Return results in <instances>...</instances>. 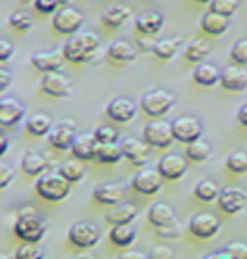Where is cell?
<instances>
[{
    "mask_svg": "<svg viewBox=\"0 0 247 259\" xmlns=\"http://www.w3.org/2000/svg\"><path fill=\"white\" fill-rule=\"evenodd\" d=\"M100 47H102V39L97 33L80 31L66 41L61 51H63L65 61L74 63V65H82V63H90L95 57V53L100 51Z\"/></svg>",
    "mask_w": 247,
    "mask_h": 259,
    "instance_id": "1",
    "label": "cell"
},
{
    "mask_svg": "<svg viewBox=\"0 0 247 259\" xmlns=\"http://www.w3.org/2000/svg\"><path fill=\"white\" fill-rule=\"evenodd\" d=\"M70 187L72 183H68L59 174V171H49V174H43L37 183H35V191L41 199L45 201H51V203H59V201H65L66 197L70 195Z\"/></svg>",
    "mask_w": 247,
    "mask_h": 259,
    "instance_id": "2",
    "label": "cell"
},
{
    "mask_svg": "<svg viewBox=\"0 0 247 259\" xmlns=\"http://www.w3.org/2000/svg\"><path fill=\"white\" fill-rule=\"evenodd\" d=\"M175 105V96L168 90H152L144 94L140 98L138 107L142 109L146 115L150 117H162L166 115L169 109Z\"/></svg>",
    "mask_w": 247,
    "mask_h": 259,
    "instance_id": "3",
    "label": "cell"
},
{
    "mask_svg": "<svg viewBox=\"0 0 247 259\" xmlns=\"http://www.w3.org/2000/svg\"><path fill=\"white\" fill-rule=\"evenodd\" d=\"M142 141L154 148H169L175 141L171 133V123L160 119L146 123L142 127Z\"/></svg>",
    "mask_w": 247,
    "mask_h": 259,
    "instance_id": "4",
    "label": "cell"
},
{
    "mask_svg": "<svg viewBox=\"0 0 247 259\" xmlns=\"http://www.w3.org/2000/svg\"><path fill=\"white\" fill-rule=\"evenodd\" d=\"M100 238H102V232H100V228L93 222L80 221V222H74L68 228V240H70V244H74L76 247H82V249L95 247L100 244Z\"/></svg>",
    "mask_w": 247,
    "mask_h": 259,
    "instance_id": "5",
    "label": "cell"
},
{
    "mask_svg": "<svg viewBox=\"0 0 247 259\" xmlns=\"http://www.w3.org/2000/svg\"><path fill=\"white\" fill-rule=\"evenodd\" d=\"M171 133H173V139L177 143L191 144L199 139H203V125L196 117L183 115L171 121Z\"/></svg>",
    "mask_w": 247,
    "mask_h": 259,
    "instance_id": "6",
    "label": "cell"
},
{
    "mask_svg": "<svg viewBox=\"0 0 247 259\" xmlns=\"http://www.w3.org/2000/svg\"><path fill=\"white\" fill-rule=\"evenodd\" d=\"M84 22H86L84 14L76 10V8H70V6L59 8V12L53 16V27L63 35H76V33H80Z\"/></svg>",
    "mask_w": 247,
    "mask_h": 259,
    "instance_id": "7",
    "label": "cell"
},
{
    "mask_svg": "<svg viewBox=\"0 0 247 259\" xmlns=\"http://www.w3.org/2000/svg\"><path fill=\"white\" fill-rule=\"evenodd\" d=\"M14 234L24 242L39 244L47 234V224L41 221L39 214L37 217H27V219H18L14 224Z\"/></svg>",
    "mask_w": 247,
    "mask_h": 259,
    "instance_id": "8",
    "label": "cell"
},
{
    "mask_svg": "<svg viewBox=\"0 0 247 259\" xmlns=\"http://www.w3.org/2000/svg\"><path fill=\"white\" fill-rule=\"evenodd\" d=\"M130 185L140 195H156L164 185V178L156 168H140L132 176Z\"/></svg>",
    "mask_w": 247,
    "mask_h": 259,
    "instance_id": "9",
    "label": "cell"
},
{
    "mask_svg": "<svg viewBox=\"0 0 247 259\" xmlns=\"http://www.w3.org/2000/svg\"><path fill=\"white\" fill-rule=\"evenodd\" d=\"M156 169L160 171V176L168 182H177L181 180L183 176L187 174L189 169V162L187 158L181 154H166L160 158Z\"/></svg>",
    "mask_w": 247,
    "mask_h": 259,
    "instance_id": "10",
    "label": "cell"
},
{
    "mask_svg": "<svg viewBox=\"0 0 247 259\" xmlns=\"http://www.w3.org/2000/svg\"><path fill=\"white\" fill-rule=\"evenodd\" d=\"M187 230L199 240H210L220 232V221L210 212H201V214H195L189 221Z\"/></svg>",
    "mask_w": 247,
    "mask_h": 259,
    "instance_id": "11",
    "label": "cell"
},
{
    "mask_svg": "<svg viewBox=\"0 0 247 259\" xmlns=\"http://www.w3.org/2000/svg\"><path fill=\"white\" fill-rule=\"evenodd\" d=\"M121 150H123V158H127L132 166L136 168H144L150 156V146L144 143L142 139H134V137H125L121 139Z\"/></svg>",
    "mask_w": 247,
    "mask_h": 259,
    "instance_id": "12",
    "label": "cell"
},
{
    "mask_svg": "<svg viewBox=\"0 0 247 259\" xmlns=\"http://www.w3.org/2000/svg\"><path fill=\"white\" fill-rule=\"evenodd\" d=\"M76 125H74V121H61V123H57L53 131L49 133V144H51L53 148H57V150H70L72 148V144L76 141Z\"/></svg>",
    "mask_w": 247,
    "mask_h": 259,
    "instance_id": "13",
    "label": "cell"
},
{
    "mask_svg": "<svg viewBox=\"0 0 247 259\" xmlns=\"http://www.w3.org/2000/svg\"><path fill=\"white\" fill-rule=\"evenodd\" d=\"M31 66L39 70L41 74H51V72H61L65 66V57L63 51H37L29 59Z\"/></svg>",
    "mask_w": 247,
    "mask_h": 259,
    "instance_id": "14",
    "label": "cell"
},
{
    "mask_svg": "<svg viewBox=\"0 0 247 259\" xmlns=\"http://www.w3.org/2000/svg\"><path fill=\"white\" fill-rule=\"evenodd\" d=\"M41 90L45 92L47 96H51V98L63 100V98H68L72 94V82L63 72L43 74V78H41Z\"/></svg>",
    "mask_w": 247,
    "mask_h": 259,
    "instance_id": "15",
    "label": "cell"
},
{
    "mask_svg": "<svg viewBox=\"0 0 247 259\" xmlns=\"http://www.w3.org/2000/svg\"><path fill=\"white\" fill-rule=\"evenodd\" d=\"M136 109H138V105L134 104L130 98H115L107 104L105 113L111 121L125 125V123H130L136 117Z\"/></svg>",
    "mask_w": 247,
    "mask_h": 259,
    "instance_id": "16",
    "label": "cell"
},
{
    "mask_svg": "<svg viewBox=\"0 0 247 259\" xmlns=\"http://www.w3.org/2000/svg\"><path fill=\"white\" fill-rule=\"evenodd\" d=\"M218 207L226 214H237L247 208V193L239 187H226L220 191Z\"/></svg>",
    "mask_w": 247,
    "mask_h": 259,
    "instance_id": "17",
    "label": "cell"
},
{
    "mask_svg": "<svg viewBox=\"0 0 247 259\" xmlns=\"http://www.w3.org/2000/svg\"><path fill=\"white\" fill-rule=\"evenodd\" d=\"M26 117V107L16 98H2L0 100V127H16Z\"/></svg>",
    "mask_w": 247,
    "mask_h": 259,
    "instance_id": "18",
    "label": "cell"
},
{
    "mask_svg": "<svg viewBox=\"0 0 247 259\" xmlns=\"http://www.w3.org/2000/svg\"><path fill=\"white\" fill-rule=\"evenodd\" d=\"M220 86L228 92H245L247 90V68L245 66H224L220 74Z\"/></svg>",
    "mask_w": 247,
    "mask_h": 259,
    "instance_id": "19",
    "label": "cell"
},
{
    "mask_svg": "<svg viewBox=\"0 0 247 259\" xmlns=\"http://www.w3.org/2000/svg\"><path fill=\"white\" fill-rule=\"evenodd\" d=\"M134 29L138 35L144 37H156L158 33L164 29V16L154 10L142 12L140 16H136L134 20Z\"/></svg>",
    "mask_w": 247,
    "mask_h": 259,
    "instance_id": "20",
    "label": "cell"
},
{
    "mask_svg": "<svg viewBox=\"0 0 247 259\" xmlns=\"http://www.w3.org/2000/svg\"><path fill=\"white\" fill-rule=\"evenodd\" d=\"M93 199L102 205L107 207H115L119 203H123L125 195H127V187L123 183H102L93 189Z\"/></svg>",
    "mask_w": 247,
    "mask_h": 259,
    "instance_id": "21",
    "label": "cell"
},
{
    "mask_svg": "<svg viewBox=\"0 0 247 259\" xmlns=\"http://www.w3.org/2000/svg\"><path fill=\"white\" fill-rule=\"evenodd\" d=\"M72 156L82 162H91L95 160V152H97V141L93 139V135H78L76 141L70 148Z\"/></svg>",
    "mask_w": 247,
    "mask_h": 259,
    "instance_id": "22",
    "label": "cell"
},
{
    "mask_svg": "<svg viewBox=\"0 0 247 259\" xmlns=\"http://www.w3.org/2000/svg\"><path fill=\"white\" fill-rule=\"evenodd\" d=\"M136 55H138V49H136L132 43L125 41V39L113 41V43L107 47V57H109L113 63H121V65L132 63V61L136 59Z\"/></svg>",
    "mask_w": 247,
    "mask_h": 259,
    "instance_id": "23",
    "label": "cell"
},
{
    "mask_svg": "<svg viewBox=\"0 0 247 259\" xmlns=\"http://www.w3.org/2000/svg\"><path fill=\"white\" fill-rule=\"evenodd\" d=\"M47 168H49V158L37 150H29L22 158V169L26 176L37 178V176H43Z\"/></svg>",
    "mask_w": 247,
    "mask_h": 259,
    "instance_id": "24",
    "label": "cell"
},
{
    "mask_svg": "<svg viewBox=\"0 0 247 259\" xmlns=\"http://www.w3.org/2000/svg\"><path fill=\"white\" fill-rule=\"evenodd\" d=\"M138 217V208L134 207L132 203H119L115 207H111L105 212V221L113 226L117 224H130Z\"/></svg>",
    "mask_w": 247,
    "mask_h": 259,
    "instance_id": "25",
    "label": "cell"
},
{
    "mask_svg": "<svg viewBox=\"0 0 247 259\" xmlns=\"http://www.w3.org/2000/svg\"><path fill=\"white\" fill-rule=\"evenodd\" d=\"M132 18V12H130L129 6L125 4H115V6H109L104 14H102V22L104 26L111 27V29H119L123 27L127 22Z\"/></svg>",
    "mask_w": 247,
    "mask_h": 259,
    "instance_id": "26",
    "label": "cell"
},
{
    "mask_svg": "<svg viewBox=\"0 0 247 259\" xmlns=\"http://www.w3.org/2000/svg\"><path fill=\"white\" fill-rule=\"evenodd\" d=\"M222 70L212 63H201L196 65V68L193 70V80H195L199 86L203 88H212L214 84L220 82Z\"/></svg>",
    "mask_w": 247,
    "mask_h": 259,
    "instance_id": "27",
    "label": "cell"
},
{
    "mask_svg": "<svg viewBox=\"0 0 247 259\" xmlns=\"http://www.w3.org/2000/svg\"><path fill=\"white\" fill-rule=\"evenodd\" d=\"M230 27V18H224V16H218V14L207 12L201 20V29L207 33V35H212V37H220L228 31Z\"/></svg>",
    "mask_w": 247,
    "mask_h": 259,
    "instance_id": "28",
    "label": "cell"
},
{
    "mask_svg": "<svg viewBox=\"0 0 247 259\" xmlns=\"http://www.w3.org/2000/svg\"><path fill=\"white\" fill-rule=\"evenodd\" d=\"M173 221H177L175 212L166 203H156V205H152V207L148 208V222L154 228H164V226L171 224Z\"/></svg>",
    "mask_w": 247,
    "mask_h": 259,
    "instance_id": "29",
    "label": "cell"
},
{
    "mask_svg": "<svg viewBox=\"0 0 247 259\" xmlns=\"http://www.w3.org/2000/svg\"><path fill=\"white\" fill-rule=\"evenodd\" d=\"M183 47V37L179 35H173V37H168V39H160L156 41V47H154V57L160 59V61H171L179 49Z\"/></svg>",
    "mask_w": 247,
    "mask_h": 259,
    "instance_id": "30",
    "label": "cell"
},
{
    "mask_svg": "<svg viewBox=\"0 0 247 259\" xmlns=\"http://www.w3.org/2000/svg\"><path fill=\"white\" fill-rule=\"evenodd\" d=\"M109 240L117 247H129L136 240V228L132 224H117L109 230Z\"/></svg>",
    "mask_w": 247,
    "mask_h": 259,
    "instance_id": "31",
    "label": "cell"
},
{
    "mask_svg": "<svg viewBox=\"0 0 247 259\" xmlns=\"http://www.w3.org/2000/svg\"><path fill=\"white\" fill-rule=\"evenodd\" d=\"M53 119L45 113H33L26 119V129L29 135L33 137H49V133L53 131Z\"/></svg>",
    "mask_w": 247,
    "mask_h": 259,
    "instance_id": "32",
    "label": "cell"
},
{
    "mask_svg": "<svg viewBox=\"0 0 247 259\" xmlns=\"http://www.w3.org/2000/svg\"><path fill=\"white\" fill-rule=\"evenodd\" d=\"M59 174H61L68 183H80L86 178V166H84L82 160L72 158V160L63 162V164L59 166Z\"/></svg>",
    "mask_w": 247,
    "mask_h": 259,
    "instance_id": "33",
    "label": "cell"
},
{
    "mask_svg": "<svg viewBox=\"0 0 247 259\" xmlns=\"http://www.w3.org/2000/svg\"><path fill=\"white\" fill-rule=\"evenodd\" d=\"M208 53H210V47H208V43H205L203 39H193V41H189V43L183 47L185 59H187L189 63H195V65L205 63Z\"/></svg>",
    "mask_w": 247,
    "mask_h": 259,
    "instance_id": "34",
    "label": "cell"
},
{
    "mask_svg": "<svg viewBox=\"0 0 247 259\" xmlns=\"http://www.w3.org/2000/svg\"><path fill=\"white\" fill-rule=\"evenodd\" d=\"M220 187H218V183L216 182H210V180H203V182H199L195 185V189H193V193L199 201H203V203H212V201H218V197H220Z\"/></svg>",
    "mask_w": 247,
    "mask_h": 259,
    "instance_id": "35",
    "label": "cell"
},
{
    "mask_svg": "<svg viewBox=\"0 0 247 259\" xmlns=\"http://www.w3.org/2000/svg\"><path fill=\"white\" fill-rule=\"evenodd\" d=\"M212 154V150H210V144L207 141H203V139H199L195 143L187 144V150H185V158L187 160H191V162H195V164H203V162H207L208 158Z\"/></svg>",
    "mask_w": 247,
    "mask_h": 259,
    "instance_id": "36",
    "label": "cell"
},
{
    "mask_svg": "<svg viewBox=\"0 0 247 259\" xmlns=\"http://www.w3.org/2000/svg\"><path fill=\"white\" fill-rule=\"evenodd\" d=\"M123 158V150L121 144L111 143V144H97V152H95V160L102 164H117Z\"/></svg>",
    "mask_w": 247,
    "mask_h": 259,
    "instance_id": "37",
    "label": "cell"
},
{
    "mask_svg": "<svg viewBox=\"0 0 247 259\" xmlns=\"http://www.w3.org/2000/svg\"><path fill=\"white\" fill-rule=\"evenodd\" d=\"M239 8V0H210L208 2V12L218 14L224 18H232Z\"/></svg>",
    "mask_w": 247,
    "mask_h": 259,
    "instance_id": "38",
    "label": "cell"
},
{
    "mask_svg": "<svg viewBox=\"0 0 247 259\" xmlns=\"http://www.w3.org/2000/svg\"><path fill=\"white\" fill-rule=\"evenodd\" d=\"M14 259H45V249L39 244L24 242L14 251Z\"/></svg>",
    "mask_w": 247,
    "mask_h": 259,
    "instance_id": "39",
    "label": "cell"
},
{
    "mask_svg": "<svg viewBox=\"0 0 247 259\" xmlns=\"http://www.w3.org/2000/svg\"><path fill=\"white\" fill-rule=\"evenodd\" d=\"M10 27L16 29V31H20V33H26L29 31L31 27H33V16L26 10H20V12H16L10 16Z\"/></svg>",
    "mask_w": 247,
    "mask_h": 259,
    "instance_id": "40",
    "label": "cell"
},
{
    "mask_svg": "<svg viewBox=\"0 0 247 259\" xmlns=\"http://www.w3.org/2000/svg\"><path fill=\"white\" fill-rule=\"evenodd\" d=\"M226 168L230 169L232 174H245L247 171V152H232V154L226 158Z\"/></svg>",
    "mask_w": 247,
    "mask_h": 259,
    "instance_id": "41",
    "label": "cell"
},
{
    "mask_svg": "<svg viewBox=\"0 0 247 259\" xmlns=\"http://www.w3.org/2000/svg\"><path fill=\"white\" fill-rule=\"evenodd\" d=\"M230 59L237 66H247V39H237L232 49H230Z\"/></svg>",
    "mask_w": 247,
    "mask_h": 259,
    "instance_id": "42",
    "label": "cell"
},
{
    "mask_svg": "<svg viewBox=\"0 0 247 259\" xmlns=\"http://www.w3.org/2000/svg\"><path fill=\"white\" fill-rule=\"evenodd\" d=\"M93 139L97 141V144H111L119 141V131L113 129V127H107V125H102L91 133Z\"/></svg>",
    "mask_w": 247,
    "mask_h": 259,
    "instance_id": "43",
    "label": "cell"
},
{
    "mask_svg": "<svg viewBox=\"0 0 247 259\" xmlns=\"http://www.w3.org/2000/svg\"><path fill=\"white\" fill-rule=\"evenodd\" d=\"M156 232L160 238H166V240H177L183 234V226L179 224V221H173L171 224L164 226V228H156Z\"/></svg>",
    "mask_w": 247,
    "mask_h": 259,
    "instance_id": "44",
    "label": "cell"
},
{
    "mask_svg": "<svg viewBox=\"0 0 247 259\" xmlns=\"http://www.w3.org/2000/svg\"><path fill=\"white\" fill-rule=\"evenodd\" d=\"M224 251L230 255V259H247V244L243 242H232L224 247Z\"/></svg>",
    "mask_w": 247,
    "mask_h": 259,
    "instance_id": "45",
    "label": "cell"
},
{
    "mask_svg": "<svg viewBox=\"0 0 247 259\" xmlns=\"http://www.w3.org/2000/svg\"><path fill=\"white\" fill-rule=\"evenodd\" d=\"M148 259H175V251L169 246L158 244L148 251Z\"/></svg>",
    "mask_w": 247,
    "mask_h": 259,
    "instance_id": "46",
    "label": "cell"
},
{
    "mask_svg": "<svg viewBox=\"0 0 247 259\" xmlns=\"http://www.w3.org/2000/svg\"><path fill=\"white\" fill-rule=\"evenodd\" d=\"M35 10L41 14H57L59 12V6L61 2L59 0H35Z\"/></svg>",
    "mask_w": 247,
    "mask_h": 259,
    "instance_id": "47",
    "label": "cell"
},
{
    "mask_svg": "<svg viewBox=\"0 0 247 259\" xmlns=\"http://www.w3.org/2000/svg\"><path fill=\"white\" fill-rule=\"evenodd\" d=\"M14 182V168L6 162H0V189H6Z\"/></svg>",
    "mask_w": 247,
    "mask_h": 259,
    "instance_id": "48",
    "label": "cell"
},
{
    "mask_svg": "<svg viewBox=\"0 0 247 259\" xmlns=\"http://www.w3.org/2000/svg\"><path fill=\"white\" fill-rule=\"evenodd\" d=\"M14 45L6 39H0V63H8L14 57Z\"/></svg>",
    "mask_w": 247,
    "mask_h": 259,
    "instance_id": "49",
    "label": "cell"
},
{
    "mask_svg": "<svg viewBox=\"0 0 247 259\" xmlns=\"http://www.w3.org/2000/svg\"><path fill=\"white\" fill-rule=\"evenodd\" d=\"M154 47H156V39L154 37H136V49L142 53H152L154 51Z\"/></svg>",
    "mask_w": 247,
    "mask_h": 259,
    "instance_id": "50",
    "label": "cell"
},
{
    "mask_svg": "<svg viewBox=\"0 0 247 259\" xmlns=\"http://www.w3.org/2000/svg\"><path fill=\"white\" fill-rule=\"evenodd\" d=\"M12 80H14V76L8 68H0V94L6 92L12 86Z\"/></svg>",
    "mask_w": 247,
    "mask_h": 259,
    "instance_id": "51",
    "label": "cell"
},
{
    "mask_svg": "<svg viewBox=\"0 0 247 259\" xmlns=\"http://www.w3.org/2000/svg\"><path fill=\"white\" fill-rule=\"evenodd\" d=\"M117 259H148V253H142V251H138V249H130V251L121 253Z\"/></svg>",
    "mask_w": 247,
    "mask_h": 259,
    "instance_id": "52",
    "label": "cell"
},
{
    "mask_svg": "<svg viewBox=\"0 0 247 259\" xmlns=\"http://www.w3.org/2000/svg\"><path fill=\"white\" fill-rule=\"evenodd\" d=\"M16 217H18V219H27V217H37V212H35L33 207H22V208H18Z\"/></svg>",
    "mask_w": 247,
    "mask_h": 259,
    "instance_id": "53",
    "label": "cell"
},
{
    "mask_svg": "<svg viewBox=\"0 0 247 259\" xmlns=\"http://www.w3.org/2000/svg\"><path fill=\"white\" fill-rule=\"evenodd\" d=\"M235 117H237V121H239V125H243V127H247V104H243L239 109H237V113H235Z\"/></svg>",
    "mask_w": 247,
    "mask_h": 259,
    "instance_id": "54",
    "label": "cell"
},
{
    "mask_svg": "<svg viewBox=\"0 0 247 259\" xmlns=\"http://www.w3.org/2000/svg\"><path fill=\"white\" fill-rule=\"evenodd\" d=\"M8 146H10V143H8V139L0 133V156H4L6 152H8Z\"/></svg>",
    "mask_w": 247,
    "mask_h": 259,
    "instance_id": "55",
    "label": "cell"
},
{
    "mask_svg": "<svg viewBox=\"0 0 247 259\" xmlns=\"http://www.w3.org/2000/svg\"><path fill=\"white\" fill-rule=\"evenodd\" d=\"M203 259H230V255L222 249V251H214V253H208V255H205Z\"/></svg>",
    "mask_w": 247,
    "mask_h": 259,
    "instance_id": "56",
    "label": "cell"
},
{
    "mask_svg": "<svg viewBox=\"0 0 247 259\" xmlns=\"http://www.w3.org/2000/svg\"><path fill=\"white\" fill-rule=\"evenodd\" d=\"M68 259H95V255H91V253H76V255H72Z\"/></svg>",
    "mask_w": 247,
    "mask_h": 259,
    "instance_id": "57",
    "label": "cell"
},
{
    "mask_svg": "<svg viewBox=\"0 0 247 259\" xmlns=\"http://www.w3.org/2000/svg\"><path fill=\"white\" fill-rule=\"evenodd\" d=\"M59 2H61V6H68L72 0H59Z\"/></svg>",
    "mask_w": 247,
    "mask_h": 259,
    "instance_id": "58",
    "label": "cell"
},
{
    "mask_svg": "<svg viewBox=\"0 0 247 259\" xmlns=\"http://www.w3.org/2000/svg\"><path fill=\"white\" fill-rule=\"evenodd\" d=\"M193 2H199V4H208L210 0H193Z\"/></svg>",
    "mask_w": 247,
    "mask_h": 259,
    "instance_id": "59",
    "label": "cell"
},
{
    "mask_svg": "<svg viewBox=\"0 0 247 259\" xmlns=\"http://www.w3.org/2000/svg\"><path fill=\"white\" fill-rule=\"evenodd\" d=\"M0 259H10V255H0Z\"/></svg>",
    "mask_w": 247,
    "mask_h": 259,
    "instance_id": "60",
    "label": "cell"
}]
</instances>
